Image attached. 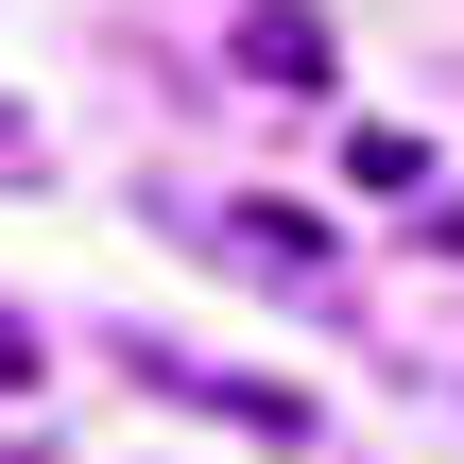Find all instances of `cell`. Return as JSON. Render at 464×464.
Segmentation results:
<instances>
[{"mask_svg": "<svg viewBox=\"0 0 464 464\" xmlns=\"http://www.w3.org/2000/svg\"><path fill=\"white\" fill-rule=\"evenodd\" d=\"M241 86H276V103H327V69H344V34L310 17V0H241Z\"/></svg>", "mask_w": 464, "mask_h": 464, "instance_id": "cell-1", "label": "cell"}, {"mask_svg": "<svg viewBox=\"0 0 464 464\" xmlns=\"http://www.w3.org/2000/svg\"><path fill=\"white\" fill-rule=\"evenodd\" d=\"M207 241H224V258H241V276H276V293H327V276H344V258H327V241H310V207H224V224H207Z\"/></svg>", "mask_w": 464, "mask_h": 464, "instance_id": "cell-2", "label": "cell"}, {"mask_svg": "<svg viewBox=\"0 0 464 464\" xmlns=\"http://www.w3.org/2000/svg\"><path fill=\"white\" fill-rule=\"evenodd\" d=\"M17 379H34V344H17V327H0V396H17Z\"/></svg>", "mask_w": 464, "mask_h": 464, "instance_id": "cell-3", "label": "cell"}]
</instances>
